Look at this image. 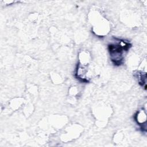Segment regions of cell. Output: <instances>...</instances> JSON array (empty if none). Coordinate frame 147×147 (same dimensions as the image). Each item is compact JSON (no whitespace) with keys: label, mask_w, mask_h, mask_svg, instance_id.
I'll list each match as a JSON object with an SVG mask.
<instances>
[{"label":"cell","mask_w":147,"mask_h":147,"mask_svg":"<svg viewBox=\"0 0 147 147\" xmlns=\"http://www.w3.org/2000/svg\"><path fill=\"white\" fill-rule=\"evenodd\" d=\"M130 44L124 41H119L118 42L109 45L111 59L115 65H121L123 60V54L130 47Z\"/></svg>","instance_id":"6da1fadb"}]
</instances>
